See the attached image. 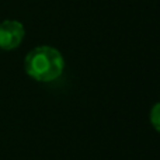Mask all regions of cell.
Returning a JSON list of instances; mask_svg holds the SVG:
<instances>
[{"label": "cell", "mask_w": 160, "mask_h": 160, "mask_svg": "<svg viewBox=\"0 0 160 160\" xmlns=\"http://www.w3.org/2000/svg\"><path fill=\"white\" fill-rule=\"evenodd\" d=\"M24 70L31 79L49 83L59 79L65 70V58L59 49L49 45L35 47L25 55Z\"/></svg>", "instance_id": "1"}, {"label": "cell", "mask_w": 160, "mask_h": 160, "mask_svg": "<svg viewBox=\"0 0 160 160\" xmlns=\"http://www.w3.org/2000/svg\"><path fill=\"white\" fill-rule=\"evenodd\" d=\"M25 28L18 20H4L0 22V49L13 51L21 45Z\"/></svg>", "instance_id": "2"}, {"label": "cell", "mask_w": 160, "mask_h": 160, "mask_svg": "<svg viewBox=\"0 0 160 160\" xmlns=\"http://www.w3.org/2000/svg\"><path fill=\"white\" fill-rule=\"evenodd\" d=\"M149 121H150V124H152V127L160 133V101L153 104V107L150 108Z\"/></svg>", "instance_id": "3"}]
</instances>
